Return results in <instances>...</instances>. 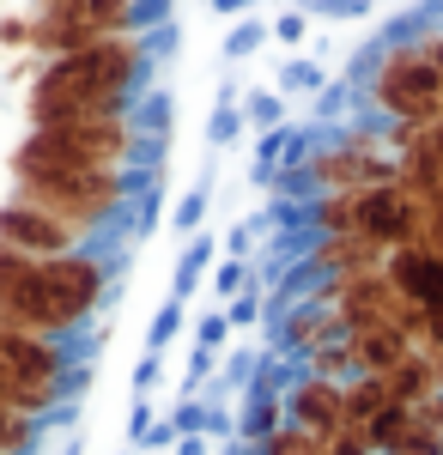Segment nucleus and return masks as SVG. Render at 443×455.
<instances>
[{"label": "nucleus", "instance_id": "nucleus-3", "mask_svg": "<svg viewBox=\"0 0 443 455\" xmlns=\"http://www.w3.org/2000/svg\"><path fill=\"white\" fill-rule=\"evenodd\" d=\"M85 371H92V347L0 328V407L61 425L85 388Z\"/></svg>", "mask_w": 443, "mask_h": 455}, {"label": "nucleus", "instance_id": "nucleus-11", "mask_svg": "<svg viewBox=\"0 0 443 455\" xmlns=\"http://www.w3.org/2000/svg\"><path fill=\"white\" fill-rule=\"evenodd\" d=\"M225 455H255V450H243V443H225Z\"/></svg>", "mask_w": 443, "mask_h": 455}, {"label": "nucleus", "instance_id": "nucleus-7", "mask_svg": "<svg viewBox=\"0 0 443 455\" xmlns=\"http://www.w3.org/2000/svg\"><path fill=\"white\" fill-rule=\"evenodd\" d=\"M225 328H231L225 315H206V322H201V352H213V347H219V340H225Z\"/></svg>", "mask_w": 443, "mask_h": 455}, {"label": "nucleus", "instance_id": "nucleus-10", "mask_svg": "<svg viewBox=\"0 0 443 455\" xmlns=\"http://www.w3.org/2000/svg\"><path fill=\"white\" fill-rule=\"evenodd\" d=\"M176 455H213V437H176Z\"/></svg>", "mask_w": 443, "mask_h": 455}, {"label": "nucleus", "instance_id": "nucleus-2", "mask_svg": "<svg viewBox=\"0 0 443 455\" xmlns=\"http://www.w3.org/2000/svg\"><path fill=\"white\" fill-rule=\"evenodd\" d=\"M122 274V249H79V255H12L0 249V328L92 347V322L103 315Z\"/></svg>", "mask_w": 443, "mask_h": 455}, {"label": "nucleus", "instance_id": "nucleus-4", "mask_svg": "<svg viewBox=\"0 0 443 455\" xmlns=\"http://www.w3.org/2000/svg\"><path fill=\"white\" fill-rule=\"evenodd\" d=\"M0 249L36 255V261H43V255H79V249H109V243H103V237H85L79 225L31 207V201H19V195H6V201H0Z\"/></svg>", "mask_w": 443, "mask_h": 455}, {"label": "nucleus", "instance_id": "nucleus-5", "mask_svg": "<svg viewBox=\"0 0 443 455\" xmlns=\"http://www.w3.org/2000/svg\"><path fill=\"white\" fill-rule=\"evenodd\" d=\"M43 443H49V425L43 419L0 407V455H43Z\"/></svg>", "mask_w": 443, "mask_h": 455}, {"label": "nucleus", "instance_id": "nucleus-9", "mask_svg": "<svg viewBox=\"0 0 443 455\" xmlns=\"http://www.w3.org/2000/svg\"><path fill=\"white\" fill-rule=\"evenodd\" d=\"M176 322H182V315H176V304H171V310L152 322V347H165V340H171V334H176Z\"/></svg>", "mask_w": 443, "mask_h": 455}, {"label": "nucleus", "instance_id": "nucleus-6", "mask_svg": "<svg viewBox=\"0 0 443 455\" xmlns=\"http://www.w3.org/2000/svg\"><path fill=\"white\" fill-rule=\"evenodd\" d=\"M206 255H213L206 243H195L189 255H182V267H176V291H189V285H195V274H201V261H206Z\"/></svg>", "mask_w": 443, "mask_h": 455}, {"label": "nucleus", "instance_id": "nucleus-8", "mask_svg": "<svg viewBox=\"0 0 443 455\" xmlns=\"http://www.w3.org/2000/svg\"><path fill=\"white\" fill-rule=\"evenodd\" d=\"M201 207H206V188H195V195H189V201H182V207H176V225H182V231H189V225H195V219H201Z\"/></svg>", "mask_w": 443, "mask_h": 455}, {"label": "nucleus", "instance_id": "nucleus-1", "mask_svg": "<svg viewBox=\"0 0 443 455\" xmlns=\"http://www.w3.org/2000/svg\"><path fill=\"white\" fill-rule=\"evenodd\" d=\"M176 31H128L103 36L92 49L73 55H49L36 68L31 92H25V116L31 122H55V116H134L152 92H158V68L171 55Z\"/></svg>", "mask_w": 443, "mask_h": 455}]
</instances>
